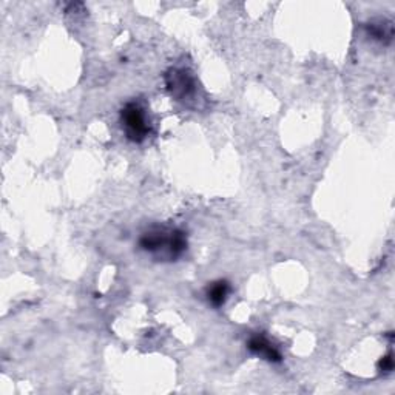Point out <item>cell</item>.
I'll list each match as a JSON object with an SVG mask.
<instances>
[{
    "instance_id": "obj_4",
    "label": "cell",
    "mask_w": 395,
    "mask_h": 395,
    "mask_svg": "<svg viewBox=\"0 0 395 395\" xmlns=\"http://www.w3.org/2000/svg\"><path fill=\"white\" fill-rule=\"evenodd\" d=\"M247 348L253 355H258L261 358L267 360L270 363H280L281 362V353L275 348V346L269 342L264 335H253L247 342Z\"/></svg>"
},
{
    "instance_id": "obj_5",
    "label": "cell",
    "mask_w": 395,
    "mask_h": 395,
    "mask_svg": "<svg viewBox=\"0 0 395 395\" xmlns=\"http://www.w3.org/2000/svg\"><path fill=\"white\" fill-rule=\"evenodd\" d=\"M228 294H230V284H228V281L226 280L215 281L207 287V300H209L213 308L224 306Z\"/></svg>"
},
{
    "instance_id": "obj_7",
    "label": "cell",
    "mask_w": 395,
    "mask_h": 395,
    "mask_svg": "<svg viewBox=\"0 0 395 395\" xmlns=\"http://www.w3.org/2000/svg\"><path fill=\"white\" fill-rule=\"evenodd\" d=\"M378 367H380V371L385 372V373L392 372V371H394V358H392V353H389V355H386L383 360H380Z\"/></svg>"
},
{
    "instance_id": "obj_1",
    "label": "cell",
    "mask_w": 395,
    "mask_h": 395,
    "mask_svg": "<svg viewBox=\"0 0 395 395\" xmlns=\"http://www.w3.org/2000/svg\"><path fill=\"white\" fill-rule=\"evenodd\" d=\"M142 251L149 252L155 258L175 261L187 251V237L179 228L151 227L140 238Z\"/></svg>"
},
{
    "instance_id": "obj_3",
    "label": "cell",
    "mask_w": 395,
    "mask_h": 395,
    "mask_svg": "<svg viewBox=\"0 0 395 395\" xmlns=\"http://www.w3.org/2000/svg\"><path fill=\"white\" fill-rule=\"evenodd\" d=\"M165 84H167L170 94L178 101L189 99L196 90L195 79H193V76L187 70H184V68H171V70L165 74Z\"/></svg>"
},
{
    "instance_id": "obj_6",
    "label": "cell",
    "mask_w": 395,
    "mask_h": 395,
    "mask_svg": "<svg viewBox=\"0 0 395 395\" xmlns=\"http://www.w3.org/2000/svg\"><path fill=\"white\" fill-rule=\"evenodd\" d=\"M367 30H369V34L372 37H376L378 40H389L392 39V25L391 24H371L367 26Z\"/></svg>"
},
{
    "instance_id": "obj_2",
    "label": "cell",
    "mask_w": 395,
    "mask_h": 395,
    "mask_svg": "<svg viewBox=\"0 0 395 395\" xmlns=\"http://www.w3.org/2000/svg\"><path fill=\"white\" fill-rule=\"evenodd\" d=\"M122 130L127 140L131 142L141 144L150 133V124L145 116V110L141 103L128 102L121 110Z\"/></svg>"
}]
</instances>
